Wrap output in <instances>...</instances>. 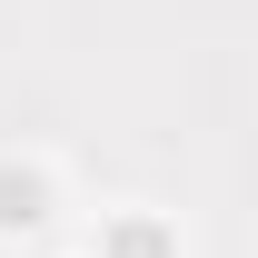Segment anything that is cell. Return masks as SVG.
Instances as JSON below:
<instances>
[{"mask_svg": "<svg viewBox=\"0 0 258 258\" xmlns=\"http://www.w3.org/2000/svg\"><path fill=\"white\" fill-rule=\"evenodd\" d=\"M109 258H169V248H159V228H119V238H109Z\"/></svg>", "mask_w": 258, "mask_h": 258, "instance_id": "cell-2", "label": "cell"}, {"mask_svg": "<svg viewBox=\"0 0 258 258\" xmlns=\"http://www.w3.org/2000/svg\"><path fill=\"white\" fill-rule=\"evenodd\" d=\"M40 219H50V179L20 169V159H0V228H40Z\"/></svg>", "mask_w": 258, "mask_h": 258, "instance_id": "cell-1", "label": "cell"}]
</instances>
